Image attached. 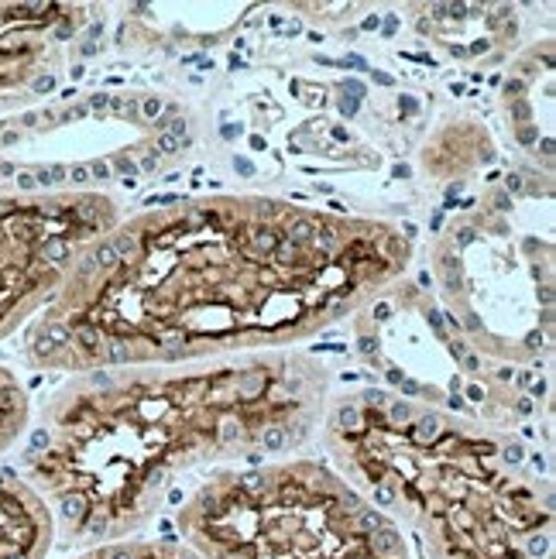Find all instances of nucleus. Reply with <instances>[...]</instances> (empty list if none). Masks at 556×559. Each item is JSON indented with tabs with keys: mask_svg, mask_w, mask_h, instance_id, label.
Wrapping results in <instances>:
<instances>
[{
	"mask_svg": "<svg viewBox=\"0 0 556 559\" xmlns=\"http://www.w3.org/2000/svg\"><path fill=\"white\" fill-rule=\"evenodd\" d=\"M399 224L272 197L141 210L96 240L28 323L24 360L90 374L288 350L399 285Z\"/></svg>",
	"mask_w": 556,
	"mask_h": 559,
	"instance_id": "obj_1",
	"label": "nucleus"
},
{
	"mask_svg": "<svg viewBox=\"0 0 556 559\" xmlns=\"http://www.w3.org/2000/svg\"><path fill=\"white\" fill-rule=\"evenodd\" d=\"M330 388L327 364L299 347L72 374L24 432L21 480L62 546L131 539L189 474L299 453Z\"/></svg>",
	"mask_w": 556,
	"mask_h": 559,
	"instance_id": "obj_2",
	"label": "nucleus"
},
{
	"mask_svg": "<svg viewBox=\"0 0 556 559\" xmlns=\"http://www.w3.org/2000/svg\"><path fill=\"white\" fill-rule=\"evenodd\" d=\"M317 436L327 464L423 559H549L553 488L512 432L354 388L330 395Z\"/></svg>",
	"mask_w": 556,
	"mask_h": 559,
	"instance_id": "obj_3",
	"label": "nucleus"
},
{
	"mask_svg": "<svg viewBox=\"0 0 556 559\" xmlns=\"http://www.w3.org/2000/svg\"><path fill=\"white\" fill-rule=\"evenodd\" d=\"M203 559H413L402 532L323 456L221 467L176 508Z\"/></svg>",
	"mask_w": 556,
	"mask_h": 559,
	"instance_id": "obj_4",
	"label": "nucleus"
},
{
	"mask_svg": "<svg viewBox=\"0 0 556 559\" xmlns=\"http://www.w3.org/2000/svg\"><path fill=\"white\" fill-rule=\"evenodd\" d=\"M117 221L107 192L0 197V340L35 320Z\"/></svg>",
	"mask_w": 556,
	"mask_h": 559,
	"instance_id": "obj_5",
	"label": "nucleus"
},
{
	"mask_svg": "<svg viewBox=\"0 0 556 559\" xmlns=\"http://www.w3.org/2000/svg\"><path fill=\"white\" fill-rule=\"evenodd\" d=\"M83 21V8L69 4H0V107H11L59 66Z\"/></svg>",
	"mask_w": 556,
	"mask_h": 559,
	"instance_id": "obj_6",
	"label": "nucleus"
},
{
	"mask_svg": "<svg viewBox=\"0 0 556 559\" xmlns=\"http://www.w3.org/2000/svg\"><path fill=\"white\" fill-rule=\"evenodd\" d=\"M56 543V525L45 501L0 467V559H45Z\"/></svg>",
	"mask_w": 556,
	"mask_h": 559,
	"instance_id": "obj_7",
	"label": "nucleus"
},
{
	"mask_svg": "<svg viewBox=\"0 0 556 559\" xmlns=\"http://www.w3.org/2000/svg\"><path fill=\"white\" fill-rule=\"evenodd\" d=\"M69 559H203L179 539H114L100 546H86Z\"/></svg>",
	"mask_w": 556,
	"mask_h": 559,
	"instance_id": "obj_8",
	"label": "nucleus"
},
{
	"mask_svg": "<svg viewBox=\"0 0 556 559\" xmlns=\"http://www.w3.org/2000/svg\"><path fill=\"white\" fill-rule=\"evenodd\" d=\"M32 426V399L14 371L0 364V453H8L24 440Z\"/></svg>",
	"mask_w": 556,
	"mask_h": 559,
	"instance_id": "obj_9",
	"label": "nucleus"
}]
</instances>
